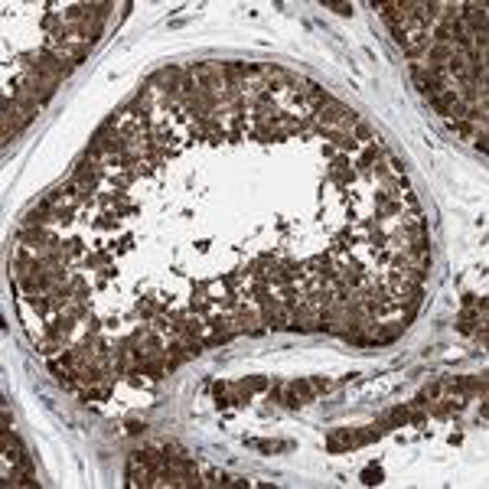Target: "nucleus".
<instances>
[{
  "instance_id": "1",
  "label": "nucleus",
  "mask_w": 489,
  "mask_h": 489,
  "mask_svg": "<svg viewBox=\"0 0 489 489\" xmlns=\"http://www.w3.org/2000/svg\"><path fill=\"white\" fill-rule=\"evenodd\" d=\"M362 117L352 111V108L340 105L336 98H330L326 105H320L317 111H313V131H320L323 138L330 140H340V138H349L352 128L359 124Z\"/></svg>"
},
{
  "instance_id": "2",
  "label": "nucleus",
  "mask_w": 489,
  "mask_h": 489,
  "mask_svg": "<svg viewBox=\"0 0 489 489\" xmlns=\"http://www.w3.org/2000/svg\"><path fill=\"white\" fill-rule=\"evenodd\" d=\"M30 69L40 75V78L53 82L56 88H59V82H65V78H69V72H72V69H69L63 59H56L49 49H40V53H36V59L30 63Z\"/></svg>"
},
{
  "instance_id": "3",
  "label": "nucleus",
  "mask_w": 489,
  "mask_h": 489,
  "mask_svg": "<svg viewBox=\"0 0 489 489\" xmlns=\"http://www.w3.org/2000/svg\"><path fill=\"white\" fill-rule=\"evenodd\" d=\"M261 317H265V326H271V330H290V307L284 304V300H265L261 304Z\"/></svg>"
},
{
  "instance_id": "4",
  "label": "nucleus",
  "mask_w": 489,
  "mask_h": 489,
  "mask_svg": "<svg viewBox=\"0 0 489 489\" xmlns=\"http://www.w3.org/2000/svg\"><path fill=\"white\" fill-rule=\"evenodd\" d=\"M43 49H49L56 59H63L69 69H75V65H78L88 56V49H92V46H85V43H49V40H46Z\"/></svg>"
},
{
  "instance_id": "5",
  "label": "nucleus",
  "mask_w": 489,
  "mask_h": 489,
  "mask_svg": "<svg viewBox=\"0 0 489 489\" xmlns=\"http://www.w3.org/2000/svg\"><path fill=\"white\" fill-rule=\"evenodd\" d=\"M313 385L310 382H290L288 388H284V398H288V404L290 408H300V404H307V401H313Z\"/></svg>"
},
{
  "instance_id": "6",
  "label": "nucleus",
  "mask_w": 489,
  "mask_h": 489,
  "mask_svg": "<svg viewBox=\"0 0 489 489\" xmlns=\"http://www.w3.org/2000/svg\"><path fill=\"white\" fill-rule=\"evenodd\" d=\"M330 180L340 183V186H346V183L356 180V170H352L349 157H336V160H333V163H330Z\"/></svg>"
},
{
  "instance_id": "7",
  "label": "nucleus",
  "mask_w": 489,
  "mask_h": 489,
  "mask_svg": "<svg viewBox=\"0 0 489 489\" xmlns=\"http://www.w3.org/2000/svg\"><path fill=\"white\" fill-rule=\"evenodd\" d=\"M85 267L88 271H111V255H108V251H88Z\"/></svg>"
},
{
  "instance_id": "8",
  "label": "nucleus",
  "mask_w": 489,
  "mask_h": 489,
  "mask_svg": "<svg viewBox=\"0 0 489 489\" xmlns=\"http://www.w3.org/2000/svg\"><path fill=\"white\" fill-rule=\"evenodd\" d=\"M352 138L359 140L362 147H365V144H372L375 138H379V134H375L372 131V124H365V121H359V124H356V128H352Z\"/></svg>"
},
{
  "instance_id": "9",
  "label": "nucleus",
  "mask_w": 489,
  "mask_h": 489,
  "mask_svg": "<svg viewBox=\"0 0 489 489\" xmlns=\"http://www.w3.org/2000/svg\"><path fill=\"white\" fill-rule=\"evenodd\" d=\"M362 483L365 486H375V483H382V467H369L362 473Z\"/></svg>"
},
{
  "instance_id": "10",
  "label": "nucleus",
  "mask_w": 489,
  "mask_h": 489,
  "mask_svg": "<svg viewBox=\"0 0 489 489\" xmlns=\"http://www.w3.org/2000/svg\"><path fill=\"white\" fill-rule=\"evenodd\" d=\"M326 7H333L340 17H349V13H352V3H326Z\"/></svg>"
}]
</instances>
